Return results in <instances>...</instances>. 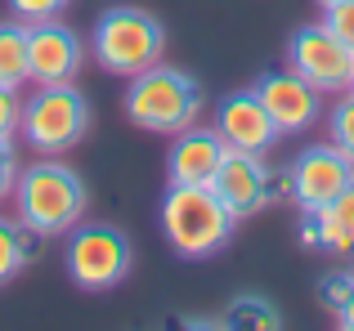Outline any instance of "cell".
I'll return each instance as SVG.
<instances>
[{"label": "cell", "mask_w": 354, "mask_h": 331, "mask_svg": "<svg viewBox=\"0 0 354 331\" xmlns=\"http://www.w3.org/2000/svg\"><path fill=\"white\" fill-rule=\"evenodd\" d=\"M14 215L36 237H68L86 219V179L72 170L63 157H36L18 170L14 183Z\"/></svg>", "instance_id": "obj_1"}, {"label": "cell", "mask_w": 354, "mask_h": 331, "mask_svg": "<svg viewBox=\"0 0 354 331\" xmlns=\"http://www.w3.org/2000/svg\"><path fill=\"white\" fill-rule=\"evenodd\" d=\"M157 219H162L166 246L184 260H207V255L225 251L238 228V215L216 197L211 183H171Z\"/></svg>", "instance_id": "obj_2"}, {"label": "cell", "mask_w": 354, "mask_h": 331, "mask_svg": "<svg viewBox=\"0 0 354 331\" xmlns=\"http://www.w3.org/2000/svg\"><path fill=\"white\" fill-rule=\"evenodd\" d=\"M121 112H126V121L135 126V130L175 139L180 130L198 126V117H202V86H198V77H189L184 68L153 63L148 72L130 77L126 94H121Z\"/></svg>", "instance_id": "obj_3"}, {"label": "cell", "mask_w": 354, "mask_h": 331, "mask_svg": "<svg viewBox=\"0 0 354 331\" xmlns=\"http://www.w3.org/2000/svg\"><path fill=\"white\" fill-rule=\"evenodd\" d=\"M90 54L104 72L113 77H139L166 54V27L157 23L148 9L135 5H113L95 18L90 27Z\"/></svg>", "instance_id": "obj_4"}, {"label": "cell", "mask_w": 354, "mask_h": 331, "mask_svg": "<svg viewBox=\"0 0 354 331\" xmlns=\"http://www.w3.org/2000/svg\"><path fill=\"white\" fill-rule=\"evenodd\" d=\"M90 130V103L77 90V81L63 86H36L23 99V117H18V134L36 157H63L72 152Z\"/></svg>", "instance_id": "obj_5"}, {"label": "cell", "mask_w": 354, "mask_h": 331, "mask_svg": "<svg viewBox=\"0 0 354 331\" xmlns=\"http://www.w3.org/2000/svg\"><path fill=\"white\" fill-rule=\"evenodd\" d=\"M68 278L81 291H113L135 269V246L113 224H77L68 233Z\"/></svg>", "instance_id": "obj_6"}, {"label": "cell", "mask_w": 354, "mask_h": 331, "mask_svg": "<svg viewBox=\"0 0 354 331\" xmlns=\"http://www.w3.org/2000/svg\"><path fill=\"white\" fill-rule=\"evenodd\" d=\"M287 68L305 77L319 94H346L354 81V50L323 23H305L287 41Z\"/></svg>", "instance_id": "obj_7"}, {"label": "cell", "mask_w": 354, "mask_h": 331, "mask_svg": "<svg viewBox=\"0 0 354 331\" xmlns=\"http://www.w3.org/2000/svg\"><path fill=\"white\" fill-rule=\"evenodd\" d=\"M292 174V201L301 210H323L354 183V161L337 143H310L305 152H296V161L287 166Z\"/></svg>", "instance_id": "obj_8"}, {"label": "cell", "mask_w": 354, "mask_h": 331, "mask_svg": "<svg viewBox=\"0 0 354 331\" xmlns=\"http://www.w3.org/2000/svg\"><path fill=\"white\" fill-rule=\"evenodd\" d=\"M251 90L260 94L265 112L274 117L278 134H305V130H314V126H319V117H323V94L305 77H296L292 68L265 72V77H260Z\"/></svg>", "instance_id": "obj_9"}, {"label": "cell", "mask_w": 354, "mask_h": 331, "mask_svg": "<svg viewBox=\"0 0 354 331\" xmlns=\"http://www.w3.org/2000/svg\"><path fill=\"white\" fill-rule=\"evenodd\" d=\"M81 63H86V45H81V36L68 23L50 18V23L27 27V72H32V86L77 81Z\"/></svg>", "instance_id": "obj_10"}, {"label": "cell", "mask_w": 354, "mask_h": 331, "mask_svg": "<svg viewBox=\"0 0 354 331\" xmlns=\"http://www.w3.org/2000/svg\"><path fill=\"white\" fill-rule=\"evenodd\" d=\"M211 188H216V197L225 201L238 219L265 210L269 206V166H265V152L229 148L225 161H220V170L211 174Z\"/></svg>", "instance_id": "obj_11"}, {"label": "cell", "mask_w": 354, "mask_h": 331, "mask_svg": "<svg viewBox=\"0 0 354 331\" xmlns=\"http://www.w3.org/2000/svg\"><path fill=\"white\" fill-rule=\"evenodd\" d=\"M216 130H220V139H225L229 148H242V152H269L278 139H283L256 90H234L229 99H220Z\"/></svg>", "instance_id": "obj_12"}, {"label": "cell", "mask_w": 354, "mask_h": 331, "mask_svg": "<svg viewBox=\"0 0 354 331\" xmlns=\"http://www.w3.org/2000/svg\"><path fill=\"white\" fill-rule=\"evenodd\" d=\"M225 152H229V143L220 139V130L189 126V130L175 134L171 152H166V179L171 183H211V174L220 170Z\"/></svg>", "instance_id": "obj_13"}, {"label": "cell", "mask_w": 354, "mask_h": 331, "mask_svg": "<svg viewBox=\"0 0 354 331\" xmlns=\"http://www.w3.org/2000/svg\"><path fill=\"white\" fill-rule=\"evenodd\" d=\"M36 242L41 237L18 224V215H0V287L36 260Z\"/></svg>", "instance_id": "obj_14"}, {"label": "cell", "mask_w": 354, "mask_h": 331, "mask_svg": "<svg viewBox=\"0 0 354 331\" xmlns=\"http://www.w3.org/2000/svg\"><path fill=\"white\" fill-rule=\"evenodd\" d=\"M0 86H9V90L32 86V72H27V23H18V18L0 23Z\"/></svg>", "instance_id": "obj_15"}, {"label": "cell", "mask_w": 354, "mask_h": 331, "mask_svg": "<svg viewBox=\"0 0 354 331\" xmlns=\"http://www.w3.org/2000/svg\"><path fill=\"white\" fill-rule=\"evenodd\" d=\"M225 327H238V331H278L283 327V314H278V305L274 300H265V296H234L229 300V309H225V318H220Z\"/></svg>", "instance_id": "obj_16"}, {"label": "cell", "mask_w": 354, "mask_h": 331, "mask_svg": "<svg viewBox=\"0 0 354 331\" xmlns=\"http://www.w3.org/2000/svg\"><path fill=\"white\" fill-rule=\"evenodd\" d=\"M328 143H337V148L354 161V90L337 94V103H332V112H328Z\"/></svg>", "instance_id": "obj_17"}, {"label": "cell", "mask_w": 354, "mask_h": 331, "mask_svg": "<svg viewBox=\"0 0 354 331\" xmlns=\"http://www.w3.org/2000/svg\"><path fill=\"white\" fill-rule=\"evenodd\" d=\"M72 0H9V14L18 18V23H50V18H63V9H68Z\"/></svg>", "instance_id": "obj_18"}, {"label": "cell", "mask_w": 354, "mask_h": 331, "mask_svg": "<svg viewBox=\"0 0 354 331\" xmlns=\"http://www.w3.org/2000/svg\"><path fill=\"white\" fill-rule=\"evenodd\" d=\"M354 296V273L346 269V273H328V278L319 282V305L328 309L332 318L341 314V305H346V300Z\"/></svg>", "instance_id": "obj_19"}, {"label": "cell", "mask_w": 354, "mask_h": 331, "mask_svg": "<svg viewBox=\"0 0 354 331\" xmlns=\"http://www.w3.org/2000/svg\"><path fill=\"white\" fill-rule=\"evenodd\" d=\"M323 27L337 32L341 41L354 50V0H337V5H323Z\"/></svg>", "instance_id": "obj_20"}, {"label": "cell", "mask_w": 354, "mask_h": 331, "mask_svg": "<svg viewBox=\"0 0 354 331\" xmlns=\"http://www.w3.org/2000/svg\"><path fill=\"white\" fill-rule=\"evenodd\" d=\"M18 152H14V134H0V206L14 197V183H18Z\"/></svg>", "instance_id": "obj_21"}, {"label": "cell", "mask_w": 354, "mask_h": 331, "mask_svg": "<svg viewBox=\"0 0 354 331\" xmlns=\"http://www.w3.org/2000/svg\"><path fill=\"white\" fill-rule=\"evenodd\" d=\"M18 117H23V94L9 90V86H0V134H14Z\"/></svg>", "instance_id": "obj_22"}, {"label": "cell", "mask_w": 354, "mask_h": 331, "mask_svg": "<svg viewBox=\"0 0 354 331\" xmlns=\"http://www.w3.org/2000/svg\"><path fill=\"white\" fill-rule=\"evenodd\" d=\"M278 201H292V174L287 170H269V206H278Z\"/></svg>", "instance_id": "obj_23"}, {"label": "cell", "mask_w": 354, "mask_h": 331, "mask_svg": "<svg viewBox=\"0 0 354 331\" xmlns=\"http://www.w3.org/2000/svg\"><path fill=\"white\" fill-rule=\"evenodd\" d=\"M337 323L346 327V331H354V296L346 300V305H341V314H337Z\"/></svg>", "instance_id": "obj_24"}, {"label": "cell", "mask_w": 354, "mask_h": 331, "mask_svg": "<svg viewBox=\"0 0 354 331\" xmlns=\"http://www.w3.org/2000/svg\"><path fill=\"white\" fill-rule=\"evenodd\" d=\"M350 273H354V251H350Z\"/></svg>", "instance_id": "obj_25"}, {"label": "cell", "mask_w": 354, "mask_h": 331, "mask_svg": "<svg viewBox=\"0 0 354 331\" xmlns=\"http://www.w3.org/2000/svg\"><path fill=\"white\" fill-rule=\"evenodd\" d=\"M319 5H337V0H319Z\"/></svg>", "instance_id": "obj_26"}, {"label": "cell", "mask_w": 354, "mask_h": 331, "mask_svg": "<svg viewBox=\"0 0 354 331\" xmlns=\"http://www.w3.org/2000/svg\"><path fill=\"white\" fill-rule=\"evenodd\" d=\"M350 90H354V81H350Z\"/></svg>", "instance_id": "obj_27"}]
</instances>
